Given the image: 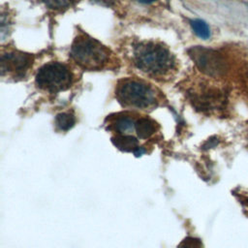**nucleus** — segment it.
Segmentation results:
<instances>
[{
    "label": "nucleus",
    "instance_id": "obj_1",
    "mask_svg": "<svg viewBox=\"0 0 248 248\" xmlns=\"http://www.w3.org/2000/svg\"><path fill=\"white\" fill-rule=\"evenodd\" d=\"M134 63L153 78H165L175 68L174 56L169 48L154 42H143L135 46Z\"/></svg>",
    "mask_w": 248,
    "mask_h": 248
},
{
    "label": "nucleus",
    "instance_id": "obj_2",
    "mask_svg": "<svg viewBox=\"0 0 248 248\" xmlns=\"http://www.w3.org/2000/svg\"><path fill=\"white\" fill-rule=\"evenodd\" d=\"M71 56L80 67L86 70H100L110 60L109 50L97 40L81 35L75 39L71 47Z\"/></svg>",
    "mask_w": 248,
    "mask_h": 248
},
{
    "label": "nucleus",
    "instance_id": "obj_3",
    "mask_svg": "<svg viewBox=\"0 0 248 248\" xmlns=\"http://www.w3.org/2000/svg\"><path fill=\"white\" fill-rule=\"evenodd\" d=\"M116 97L122 106L141 109L154 108L159 102L154 88L135 79H124L119 82Z\"/></svg>",
    "mask_w": 248,
    "mask_h": 248
},
{
    "label": "nucleus",
    "instance_id": "obj_4",
    "mask_svg": "<svg viewBox=\"0 0 248 248\" xmlns=\"http://www.w3.org/2000/svg\"><path fill=\"white\" fill-rule=\"evenodd\" d=\"M35 81L40 89L49 93H58L71 86L73 74L66 65L50 62L40 68Z\"/></svg>",
    "mask_w": 248,
    "mask_h": 248
},
{
    "label": "nucleus",
    "instance_id": "obj_5",
    "mask_svg": "<svg viewBox=\"0 0 248 248\" xmlns=\"http://www.w3.org/2000/svg\"><path fill=\"white\" fill-rule=\"evenodd\" d=\"M190 55L199 69L209 76H221L226 71V62L224 58L214 49L195 46L191 48Z\"/></svg>",
    "mask_w": 248,
    "mask_h": 248
},
{
    "label": "nucleus",
    "instance_id": "obj_6",
    "mask_svg": "<svg viewBox=\"0 0 248 248\" xmlns=\"http://www.w3.org/2000/svg\"><path fill=\"white\" fill-rule=\"evenodd\" d=\"M33 62V57L21 51H10L1 56L2 76L12 75L15 78L24 77Z\"/></svg>",
    "mask_w": 248,
    "mask_h": 248
},
{
    "label": "nucleus",
    "instance_id": "obj_7",
    "mask_svg": "<svg viewBox=\"0 0 248 248\" xmlns=\"http://www.w3.org/2000/svg\"><path fill=\"white\" fill-rule=\"evenodd\" d=\"M156 123L147 117H141L136 121L135 131L137 132L138 137L140 139L150 138L156 132Z\"/></svg>",
    "mask_w": 248,
    "mask_h": 248
},
{
    "label": "nucleus",
    "instance_id": "obj_8",
    "mask_svg": "<svg viewBox=\"0 0 248 248\" xmlns=\"http://www.w3.org/2000/svg\"><path fill=\"white\" fill-rule=\"evenodd\" d=\"M112 142L114 145L123 151H135L140 147L138 146V140L132 136L120 135L116 138H112Z\"/></svg>",
    "mask_w": 248,
    "mask_h": 248
},
{
    "label": "nucleus",
    "instance_id": "obj_9",
    "mask_svg": "<svg viewBox=\"0 0 248 248\" xmlns=\"http://www.w3.org/2000/svg\"><path fill=\"white\" fill-rule=\"evenodd\" d=\"M76 123L75 116L70 112H62L56 115L55 124L57 128L61 131L70 130Z\"/></svg>",
    "mask_w": 248,
    "mask_h": 248
},
{
    "label": "nucleus",
    "instance_id": "obj_10",
    "mask_svg": "<svg viewBox=\"0 0 248 248\" xmlns=\"http://www.w3.org/2000/svg\"><path fill=\"white\" fill-rule=\"evenodd\" d=\"M135 125H136V122L134 121L133 118L129 116L118 117L114 123L115 130L120 134H126V133L132 132L133 130H135Z\"/></svg>",
    "mask_w": 248,
    "mask_h": 248
},
{
    "label": "nucleus",
    "instance_id": "obj_11",
    "mask_svg": "<svg viewBox=\"0 0 248 248\" xmlns=\"http://www.w3.org/2000/svg\"><path fill=\"white\" fill-rule=\"evenodd\" d=\"M191 26L193 31L195 32V34L203 39L206 40L210 37V29L208 27V25L206 24V22H204L202 19H194L191 21Z\"/></svg>",
    "mask_w": 248,
    "mask_h": 248
},
{
    "label": "nucleus",
    "instance_id": "obj_12",
    "mask_svg": "<svg viewBox=\"0 0 248 248\" xmlns=\"http://www.w3.org/2000/svg\"><path fill=\"white\" fill-rule=\"evenodd\" d=\"M48 8L54 10H61L68 8L74 0H42Z\"/></svg>",
    "mask_w": 248,
    "mask_h": 248
},
{
    "label": "nucleus",
    "instance_id": "obj_13",
    "mask_svg": "<svg viewBox=\"0 0 248 248\" xmlns=\"http://www.w3.org/2000/svg\"><path fill=\"white\" fill-rule=\"evenodd\" d=\"M139 2H140V3H146V4H148V3H152V2H154L155 0H138Z\"/></svg>",
    "mask_w": 248,
    "mask_h": 248
}]
</instances>
